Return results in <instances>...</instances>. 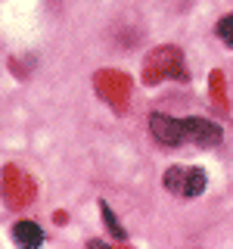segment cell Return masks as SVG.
<instances>
[{"instance_id": "obj_1", "label": "cell", "mask_w": 233, "mask_h": 249, "mask_svg": "<svg viewBox=\"0 0 233 249\" xmlns=\"http://www.w3.org/2000/svg\"><path fill=\"white\" fill-rule=\"evenodd\" d=\"M165 187L174 196H183V199H193L205 190V171L202 168H183V165H174L165 171Z\"/></svg>"}, {"instance_id": "obj_2", "label": "cell", "mask_w": 233, "mask_h": 249, "mask_svg": "<svg viewBox=\"0 0 233 249\" xmlns=\"http://www.w3.org/2000/svg\"><path fill=\"white\" fill-rule=\"evenodd\" d=\"M150 131L159 143H183V119H171V115H162V112H152L150 115Z\"/></svg>"}, {"instance_id": "obj_3", "label": "cell", "mask_w": 233, "mask_h": 249, "mask_svg": "<svg viewBox=\"0 0 233 249\" xmlns=\"http://www.w3.org/2000/svg\"><path fill=\"white\" fill-rule=\"evenodd\" d=\"M183 140L196 146H215L221 140V128L208 119H183Z\"/></svg>"}, {"instance_id": "obj_4", "label": "cell", "mask_w": 233, "mask_h": 249, "mask_svg": "<svg viewBox=\"0 0 233 249\" xmlns=\"http://www.w3.org/2000/svg\"><path fill=\"white\" fill-rule=\"evenodd\" d=\"M13 240L19 246H37L44 240V233H41V228H37L34 221H19L13 228Z\"/></svg>"}, {"instance_id": "obj_5", "label": "cell", "mask_w": 233, "mask_h": 249, "mask_svg": "<svg viewBox=\"0 0 233 249\" xmlns=\"http://www.w3.org/2000/svg\"><path fill=\"white\" fill-rule=\"evenodd\" d=\"M100 212H103V218H106V228L115 233V240H124V237H128V233H124V228L118 224V218L112 215V209H109L106 202H103V206H100Z\"/></svg>"}, {"instance_id": "obj_6", "label": "cell", "mask_w": 233, "mask_h": 249, "mask_svg": "<svg viewBox=\"0 0 233 249\" xmlns=\"http://www.w3.org/2000/svg\"><path fill=\"white\" fill-rule=\"evenodd\" d=\"M217 37H221L224 44H230V47H233V13H230V16H224V19L217 22Z\"/></svg>"}]
</instances>
